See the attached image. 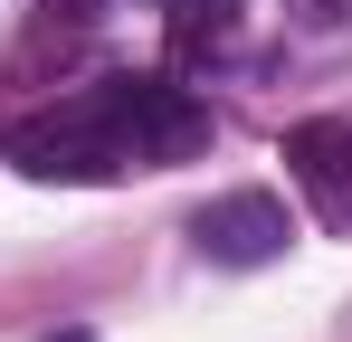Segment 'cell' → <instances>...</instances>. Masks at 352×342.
Wrapping results in <instances>:
<instances>
[{
	"label": "cell",
	"instance_id": "1",
	"mask_svg": "<svg viewBox=\"0 0 352 342\" xmlns=\"http://www.w3.org/2000/svg\"><path fill=\"white\" fill-rule=\"evenodd\" d=\"M0 162H19L29 181H115L133 152H124L105 95L86 86V95H58L48 114H19V124L0 133Z\"/></svg>",
	"mask_w": 352,
	"mask_h": 342
},
{
	"label": "cell",
	"instance_id": "2",
	"mask_svg": "<svg viewBox=\"0 0 352 342\" xmlns=\"http://www.w3.org/2000/svg\"><path fill=\"white\" fill-rule=\"evenodd\" d=\"M96 95H105V114H115V133H124V152H133V171L190 162V152L210 143V105H200L190 86H172V76H105Z\"/></svg>",
	"mask_w": 352,
	"mask_h": 342
},
{
	"label": "cell",
	"instance_id": "3",
	"mask_svg": "<svg viewBox=\"0 0 352 342\" xmlns=\"http://www.w3.org/2000/svg\"><path fill=\"white\" fill-rule=\"evenodd\" d=\"M190 238H200L210 266H267V257L295 247V219H286L276 190H229V200H210V209L190 219Z\"/></svg>",
	"mask_w": 352,
	"mask_h": 342
},
{
	"label": "cell",
	"instance_id": "4",
	"mask_svg": "<svg viewBox=\"0 0 352 342\" xmlns=\"http://www.w3.org/2000/svg\"><path fill=\"white\" fill-rule=\"evenodd\" d=\"M286 171H295V190L314 200V219L333 228V238H352V124L343 114L295 124L286 133Z\"/></svg>",
	"mask_w": 352,
	"mask_h": 342
},
{
	"label": "cell",
	"instance_id": "5",
	"mask_svg": "<svg viewBox=\"0 0 352 342\" xmlns=\"http://www.w3.org/2000/svg\"><path fill=\"white\" fill-rule=\"evenodd\" d=\"M229 48V0H181L172 10V57L181 67H200V57Z\"/></svg>",
	"mask_w": 352,
	"mask_h": 342
},
{
	"label": "cell",
	"instance_id": "6",
	"mask_svg": "<svg viewBox=\"0 0 352 342\" xmlns=\"http://www.w3.org/2000/svg\"><path fill=\"white\" fill-rule=\"evenodd\" d=\"M48 342H96V333H48Z\"/></svg>",
	"mask_w": 352,
	"mask_h": 342
}]
</instances>
